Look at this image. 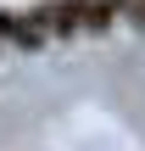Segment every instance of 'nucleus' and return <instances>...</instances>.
<instances>
[{
    "label": "nucleus",
    "instance_id": "f257e3e1",
    "mask_svg": "<svg viewBox=\"0 0 145 151\" xmlns=\"http://www.w3.org/2000/svg\"><path fill=\"white\" fill-rule=\"evenodd\" d=\"M0 39L17 45V50H39L50 34H45V17H39V11H11V6H0Z\"/></svg>",
    "mask_w": 145,
    "mask_h": 151
},
{
    "label": "nucleus",
    "instance_id": "f03ea898",
    "mask_svg": "<svg viewBox=\"0 0 145 151\" xmlns=\"http://www.w3.org/2000/svg\"><path fill=\"white\" fill-rule=\"evenodd\" d=\"M84 6L89 0H50L39 17H45V34L50 39H73V34H84Z\"/></svg>",
    "mask_w": 145,
    "mask_h": 151
},
{
    "label": "nucleus",
    "instance_id": "7ed1b4c3",
    "mask_svg": "<svg viewBox=\"0 0 145 151\" xmlns=\"http://www.w3.org/2000/svg\"><path fill=\"white\" fill-rule=\"evenodd\" d=\"M112 22H117V6L112 0H89L84 6V34H106Z\"/></svg>",
    "mask_w": 145,
    "mask_h": 151
},
{
    "label": "nucleus",
    "instance_id": "20e7f679",
    "mask_svg": "<svg viewBox=\"0 0 145 151\" xmlns=\"http://www.w3.org/2000/svg\"><path fill=\"white\" fill-rule=\"evenodd\" d=\"M112 6H117V17H129V22L145 34V0H112Z\"/></svg>",
    "mask_w": 145,
    "mask_h": 151
}]
</instances>
